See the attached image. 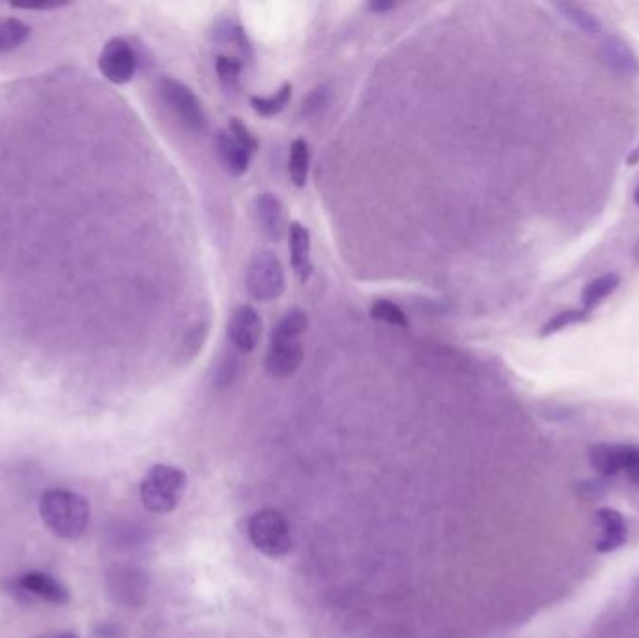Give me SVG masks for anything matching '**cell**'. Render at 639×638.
<instances>
[{"mask_svg": "<svg viewBox=\"0 0 639 638\" xmlns=\"http://www.w3.org/2000/svg\"><path fill=\"white\" fill-rule=\"evenodd\" d=\"M40 515L55 536L71 541L85 534L90 522V504L81 494L51 489L40 498Z\"/></svg>", "mask_w": 639, "mask_h": 638, "instance_id": "1", "label": "cell"}, {"mask_svg": "<svg viewBox=\"0 0 639 638\" xmlns=\"http://www.w3.org/2000/svg\"><path fill=\"white\" fill-rule=\"evenodd\" d=\"M185 489L187 476L182 468L171 464H156L142 479V504L152 513L167 515L180 506Z\"/></svg>", "mask_w": 639, "mask_h": 638, "instance_id": "2", "label": "cell"}, {"mask_svg": "<svg viewBox=\"0 0 639 638\" xmlns=\"http://www.w3.org/2000/svg\"><path fill=\"white\" fill-rule=\"evenodd\" d=\"M247 536L256 551L268 558H283L292 551L290 522L277 509H260L249 519Z\"/></svg>", "mask_w": 639, "mask_h": 638, "instance_id": "3", "label": "cell"}, {"mask_svg": "<svg viewBox=\"0 0 639 638\" xmlns=\"http://www.w3.org/2000/svg\"><path fill=\"white\" fill-rule=\"evenodd\" d=\"M245 283L249 296L255 302L270 304L279 300L286 287L284 268L279 257L271 251H258L247 266Z\"/></svg>", "mask_w": 639, "mask_h": 638, "instance_id": "4", "label": "cell"}, {"mask_svg": "<svg viewBox=\"0 0 639 638\" xmlns=\"http://www.w3.org/2000/svg\"><path fill=\"white\" fill-rule=\"evenodd\" d=\"M159 94L172 113L178 116L189 130L197 131V133L206 130L208 122H206L204 109L200 105L199 98L191 92V88L185 87L184 83L172 77H163L159 81Z\"/></svg>", "mask_w": 639, "mask_h": 638, "instance_id": "5", "label": "cell"}, {"mask_svg": "<svg viewBox=\"0 0 639 638\" xmlns=\"http://www.w3.org/2000/svg\"><path fill=\"white\" fill-rule=\"evenodd\" d=\"M100 72L113 85L129 83L139 66V58L131 45L122 38L109 40L100 55Z\"/></svg>", "mask_w": 639, "mask_h": 638, "instance_id": "6", "label": "cell"}, {"mask_svg": "<svg viewBox=\"0 0 639 638\" xmlns=\"http://www.w3.org/2000/svg\"><path fill=\"white\" fill-rule=\"evenodd\" d=\"M262 337V319L251 305H240L228 320V339L240 352H253Z\"/></svg>", "mask_w": 639, "mask_h": 638, "instance_id": "7", "label": "cell"}, {"mask_svg": "<svg viewBox=\"0 0 639 638\" xmlns=\"http://www.w3.org/2000/svg\"><path fill=\"white\" fill-rule=\"evenodd\" d=\"M303 356L305 348L301 345V339H270L266 371L271 377L288 378L298 371Z\"/></svg>", "mask_w": 639, "mask_h": 638, "instance_id": "8", "label": "cell"}, {"mask_svg": "<svg viewBox=\"0 0 639 638\" xmlns=\"http://www.w3.org/2000/svg\"><path fill=\"white\" fill-rule=\"evenodd\" d=\"M15 586L32 597L43 599L53 605H68L70 603V590L60 580L42 573V571H30L15 580Z\"/></svg>", "mask_w": 639, "mask_h": 638, "instance_id": "9", "label": "cell"}, {"mask_svg": "<svg viewBox=\"0 0 639 638\" xmlns=\"http://www.w3.org/2000/svg\"><path fill=\"white\" fill-rule=\"evenodd\" d=\"M597 526L600 536L597 539L598 552H613L621 549L628 539V526L625 517L617 509H598Z\"/></svg>", "mask_w": 639, "mask_h": 638, "instance_id": "10", "label": "cell"}, {"mask_svg": "<svg viewBox=\"0 0 639 638\" xmlns=\"http://www.w3.org/2000/svg\"><path fill=\"white\" fill-rule=\"evenodd\" d=\"M255 214L262 232L273 242H279L286 232L283 203L273 193H262L255 199Z\"/></svg>", "mask_w": 639, "mask_h": 638, "instance_id": "11", "label": "cell"}, {"mask_svg": "<svg viewBox=\"0 0 639 638\" xmlns=\"http://www.w3.org/2000/svg\"><path fill=\"white\" fill-rule=\"evenodd\" d=\"M288 247H290V262L301 283L309 281L313 276V259H311V232L301 223L294 221L288 229Z\"/></svg>", "mask_w": 639, "mask_h": 638, "instance_id": "12", "label": "cell"}, {"mask_svg": "<svg viewBox=\"0 0 639 638\" xmlns=\"http://www.w3.org/2000/svg\"><path fill=\"white\" fill-rule=\"evenodd\" d=\"M142 577L144 575L131 567L114 569L113 573L109 575V588H111L114 599L124 605H129V607L142 603V595L146 590Z\"/></svg>", "mask_w": 639, "mask_h": 638, "instance_id": "13", "label": "cell"}, {"mask_svg": "<svg viewBox=\"0 0 639 638\" xmlns=\"http://www.w3.org/2000/svg\"><path fill=\"white\" fill-rule=\"evenodd\" d=\"M628 444L602 442L589 451V463L604 478H617L625 472Z\"/></svg>", "mask_w": 639, "mask_h": 638, "instance_id": "14", "label": "cell"}, {"mask_svg": "<svg viewBox=\"0 0 639 638\" xmlns=\"http://www.w3.org/2000/svg\"><path fill=\"white\" fill-rule=\"evenodd\" d=\"M215 148H217V154L223 161L225 169L232 176H242L247 173L249 165H251V158L253 154H249L245 148H243L228 130H219L215 135Z\"/></svg>", "mask_w": 639, "mask_h": 638, "instance_id": "15", "label": "cell"}, {"mask_svg": "<svg viewBox=\"0 0 639 638\" xmlns=\"http://www.w3.org/2000/svg\"><path fill=\"white\" fill-rule=\"evenodd\" d=\"M602 57L613 72L621 75H636L639 72L638 55L619 36H608L602 42Z\"/></svg>", "mask_w": 639, "mask_h": 638, "instance_id": "16", "label": "cell"}, {"mask_svg": "<svg viewBox=\"0 0 639 638\" xmlns=\"http://www.w3.org/2000/svg\"><path fill=\"white\" fill-rule=\"evenodd\" d=\"M619 287H621V276L615 272L595 277L582 290V309L591 313L593 309H597L598 305L604 304L610 296H613Z\"/></svg>", "mask_w": 639, "mask_h": 638, "instance_id": "17", "label": "cell"}, {"mask_svg": "<svg viewBox=\"0 0 639 638\" xmlns=\"http://www.w3.org/2000/svg\"><path fill=\"white\" fill-rule=\"evenodd\" d=\"M555 10L559 15L568 21L574 29L580 30L583 34H600L602 32V21L598 19V15L589 12L587 8L578 6V4H570V2H559L554 4Z\"/></svg>", "mask_w": 639, "mask_h": 638, "instance_id": "18", "label": "cell"}, {"mask_svg": "<svg viewBox=\"0 0 639 638\" xmlns=\"http://www.w3.org/2000/svg\"><path fill=\"white\" fill-rule=\"evenodd\" d=\"M309 145L303 139H296L290 146V161H288V173L290 180L294 182L296 188H305L307 178H309Z\"/></svg>", "mask_w": 639, "mask_h": 638, "instance_id": "19", "label": "cell"}, {"mask_svg": "<svg viewBox=\"0 0 639 638\" xmlns=\"http://www.w3.org/2000/svg\"><path fill=\"white\" fill-rule=\"evenodd\" d=\"M30 38V27L21 19H0V53L19 49Z\"/></svg>", "mask_w": 639, "mask_h": 638, "instance_id": "20", "label": "cell"}, {"mask_svg": "<svg viewBox=\"0 0 639 638\" xmlns=\"http://www.w3.org/2000/svg\"><path fill=\"white\" fill-rule=\"evenodd\" d=\"M589 319H591V313H587L582 307H580V309L559 311V313H555L554 317H550V319L542 324L540 337H550V335L559 334V332H563V330H567V328H572V326L583 324V322H587Z\"/></svg>", "mask_w": 639, "mask_h": 638, "instance_id": "21", "label": "cell"}, {"mask_svg": "<svg viewBox=\"0 0 639 638\" xmlns=\"http://www.w3.org/2000/svg\"><path fill=\"white\" fill-rule=\"evenodd\" d=\"M292 100V85L290 83H284L283 87L279 88L275 94H271L268 98H258L253 96L251 98V107L255 109V113L260 116L279 115L283 111L284 107Z\"/></svg>", "mask_w": 639, "mask_h": 638, "instance_id": "22", "label": "cell"}, {"mask_svg": "<svg viewBox=\"0 0 639 638\" xmlns=\"http://www.w3.org/2000/svg\"><path fill=\"white\" fill-rule=\"evenodd\" d=\"M307 328H309L307 313H303L301 309H294L273 328L270 339H301V335L307 332Z\"/></svg>", "mask_w": 639, "mask_h": 638, "instance_id": "23", "label": "cell"}, {"mask_svg": "<svg viewBox=\"0 0 639 638\" xmlns=\"http://www.w3.org/2000/svg\"><path fill=\"white\" fill-rule=\"evenodd\" d=\"M215 36H217V40L219 42H223V44H232L238 51H240V55L243 58H251L253 55V51H251V44H249V40H247V36H245V30L238 25V23H232V21H225V23H221L217 30H215Z\"/></svg>", "mask_w": 639, "mask_h": 638, "instance_id": "24", "label": "cell"}, {"mask_svg": "<svg viewBox=\"0 0 639 638\" xmlns=\"http://www.w3.org/2000/svg\"><path fill=\"white\" fill-rule=\"evenodd\" d=\"M215 70L219 75L221 85L227 88L228 92H234L240 88V79H242L243 62L234 57H217L215 60Z\"/></svg>", "mask_w": 639, "mask_h": 638, "instance_id": "25", "label": "cell"}, {"mask_svg": "<svg viewBox=\"0 0 639 638\" xmlns=\"http://www.w3.org/2000/svg\"><path fill=\"white\" fill-rule=\"evenodd\" d=\"M370 315L372 319L382 320L385 324L397 326V328H410V320L406 317V313L398 307L397 304L389 302V300H376L370 307Z\"/></svg>", "mask_w": 639, "mask_h": 638, "instance_id": "26", "label": "cell"}, {"mask_svg": "<svg viewBox=\"0 0 639 638\" xmlns=\"http://www.w3.org/2000/svg\"><path fill=\"white\" fill-rule=\"evenodd\" d=\"M228 133H230L249 154H255L256 150H258V139L249 131V128L243 124L240 118H230V122H228Z\"/></svg>", "mask_w": 639, "mask_h": 638, "instance_id": "27", "label": "cell"}, {"mask_svg": "<svg viewBox=\"0 0 639 638\" xmlns=\"http://www.w3.org/2000/svg\"><path fill=\"white\" fill-rule=\"evenodd\" d=\"M329 103V92L326 87L314 88L313 92L307 96V100H303V116L318 115L324 107Z\"/></svg>", "mask_w": 639, "mask_h": 638, "instance_id": "28", "label": "cell"}, {"mask_svg": "<svg viewBox=\"0 0 639 638\" xmlns=\"http://www.w3.org/2000/svg\"><path fill=\"white\" fill-rule=\"evenodd\" d=\"M623 476L639 489V444H628Z\"/></svg>", "mask_w": 639, "mask_h": 638, "instance_id": "29", "label": "cell"}, {"mask_svg": "<svg viewBox=\"0 0 639 638\" xmlns=\"http://www.w3.org/2000/svg\"><path fill=\"white\" fill-rule=\"evenodd\" d=\"M92 638H126V629L114 622H100L92 627Z\"/></svg>", "mask_w": 639, "mask_h": 638, "instance_id": "30", "label": "cell"}, {"mask_svg": "<svg viewBox=\"0 0 639 638\" xmlns=\"http://www.w3.org/2000/svg\"><path fill=\"white\" fill-rule=\"evenodd\" d=\"M14 8H19V10H38V12H45V10H57V8H62V6H66V2H23V4H19V2H15L12 4Z\"/></svg>", "mask_w": 639, "mask_h": 638, "instance_id": "31", "label": "cell"}, {"mask_svg": "<svg viewBox=\"0 0 639 638\" xmlns=\"http://www.w3.org/2000/svg\"><path fill=\"white\" fill-rule=\"evenodd\" d=\"M369 8L374 12H387V10L395 8V2H372Z\"/></svg>", "mask_w": 639, "mask_h": 638, "instance_id": "32", "label": "cell"}, {"mask_svg": "<svg viewBox=\"0 0 639 638\" xmlns=\"http://www.w3.org/2000/svg\"><path fill=\"white\" fill-rule=\"evenodd\" d=\"M38 638H81L77 633H71V631H55V633H45L42 637Z\"/></svg>", "mask_w": 639, "mask_h": 638, "instance_id": "33", "label": "cell"}, {"mask_svg": "<svg viewBox=\"0 0 639 638\" xmlns=\"http://www.w3.org/2000/svg\"><path fill=\"white\" fill-rule=\"evenodd\" d=\"M634 203L638 204L639 206V182L638 186H636V189H634Z\"/></svg>", "mask_w": 639, "mask_h": 638, "instance_id": "34", "label": "cell"}]
</instances>
